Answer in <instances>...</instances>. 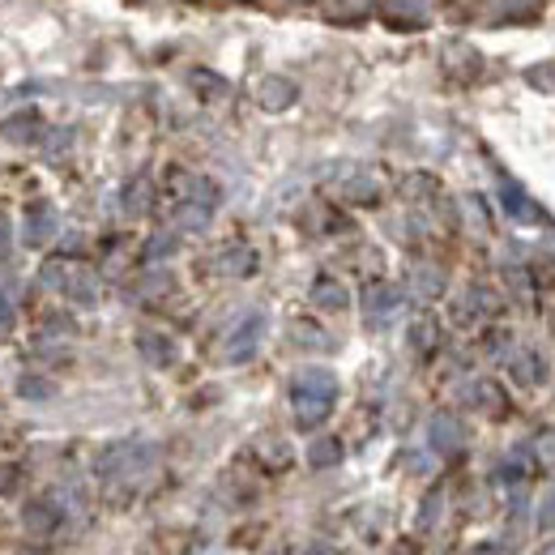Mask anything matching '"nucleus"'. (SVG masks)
Listing matches in <instances>:
<instances>
[{"label": "nucleus", "instance_id": "obj_2", "mask_svg": "<svg viewBox=\"0 0 555 555\" xmlns=\"http://www.w3.org/2000/svg\"><path fill=\"white\" fill-rule=\"evenodd\" d=\"M0 325H5V304H0Z\"/></svg>", "mask_w": 555, "mask_h": 555}, {"label": "nucleus", "instance_id": "obj_1", "mask_svg": "<svg viewBox=\"0 0 555 555\" xmlns=\"http://www.w3.org/2000/svg\"><path fill=\"white\" fill-rule=\"evenodd\" d=\"M30 129H35V111H22V116H9L5 137H30Z\"/></svg>", "mask_w": 555, "mask_h": 555}]
</instances>
